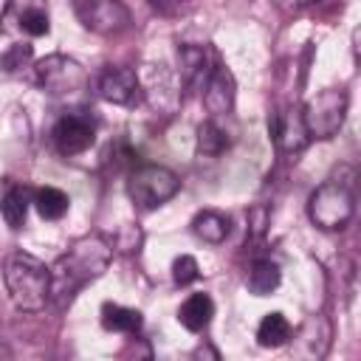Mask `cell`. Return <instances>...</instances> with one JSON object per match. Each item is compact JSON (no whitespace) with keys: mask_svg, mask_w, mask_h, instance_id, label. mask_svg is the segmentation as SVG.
Instances as JSON below:
<instances>
[{"mask_svg":"<svg viewBox=\"0 0 361 361\" xmlns=\"http://www.w3.org/2000/svg\"><path fill=\"white\" fill-rule=\"evenodd\" d=\"M178 189H180L178 175L166 166H158V164H144V166L133 169L130 178H127V195L144 212L158 209L161 203L175 197Z\"/></svg>","mask_w":361,"mask_h":361,"instance_id":"4","label":"cell"},{"mask_svg":"<svg viewBox=\"0 0 361 361\" xmlns=\"http://www.w3.org/2000/svg\"><path fill=\"white\" fill-rule=\"evenodd\" d=\"M8 355H11V353H8V347L0 341V358H8Z\"/></svg>","mask_w":361,"mask_h":361,"instance_id":"25","label":"cell"},{"mask_svg":"<svg viewBox=\"0 0 361 361\" xmlns=\"http://www.w3.org/2000/svg\"><path fill=\"white\" fill-rule=\"evenodd\" d=\"M113 259V245L99 234L76 240L54 265H51V299L71 305V299L93 279H99Z\"/></svg>","mask_w":361,"mask_h":361,"instance_id":"1","label":"cell"},{"mask_svg":"<svg viewBox=\"0 0 361 361\" xmlns=\"http://www.w3.org/2000/svg\"><path fill=\"white\" fill-rule=\"evenodd\" d=\"M31 56H34V48H31L28 42H17V45H11V48L3 54L0 65H3L6 73H17L20 68H25V65L31 62Z\"/></svg>","mask_w":361,"mask_h":361,"instance_id":"22","label":"cell"},{"mask_svg":"<svg viewBox=\"0 0 361 361\" xmlns=\"http://www.w3.org/2000/svg\"><path fill=\"white\" fill-rule=\"evenodd\" d=\"M214 316V302L209 293H192L180 307H178V322L189 330V333H200L209 327Z\"/></svg>","mask_w":361,"mask_h":361,"instance_id":"13","label":"cell"},{"mask_svg":"<svg viewBox=\"0 0 361 361\" xmlns=\"http://www.w3.org/2000/svg\"><path fill=\"white\" fill-rule=\"evenodd\" d=\"M234 96H237V85H234L231 71L226 65H217L209 73V82L203 87V104H206V110L212 116H226L234 107Z\"/></svg>","mask_w":361,"mask_h":361,"instance_id":"11","label":"cell"},{"mask_svg":"<svg viewBox=\"0 0 361 361\" xmlns=\"http://www.w3.org/2000/svg\"><path fill=\"white\" fill-rule=\"evenodd\" d=\"M37 82L51 96H73V93L85 90L87 73L76 59L62 56V54H51V56L37 62Z\"/></svg>","mask_w":361,"mask_h":361,"instance_id":"6","label":"cell"},{"mask_svg":"<svg viewBox=\"0 0 361 361\" xmlns=\"http://www.w3.org/2000/svg\"><path fill=\"white\" fill-rule=\"evenodd\" d=\"M282 282V274H279V265L271 262V259H254V265L248 268V276H245V285L254 296H268L279 288Z\"/></svg>","mask_w":361,"mask_h":361,"instance_id":"16","label":"cell"},{"mask_svg":"<svg viewBox=\"0 0 361 361\" xmlns=\"http://www.w3.org/2000/svg\"><path fill=\"white\" fill-rule=\"evenodd\" d=\"M178 56H180V73H183V82L192 85V82L197 79L200 68L206 65V51L197 48V45H180Z\"/></svg>","mask_w":361,"mask_h":361,"instance_id":"21","label":"cell"},{"mask_svg":"<svg viewBox=\"0 0 361 361\" xmlns=\"http://www.w3.org/2000/svg\"><path fill=\"white\" fill-rule=\"evenodd\" d=\"M3 31H17L25 37H45L51 31L45 0H11L3 14Z\"/></svg>","mask_w":361,"mask_h":361,"instance_id":"8","label":"cell"},{"mask_svg":"<svg viewBox=\"0 0 361 361\" xmlns=\"http://www.w3.org/2000/svg\"><path fill=\"white\" fill-rule=\"evenodd\" d=\"M307 214L324 231L344 228L353 220V214H355V195H353L350 183H344V180H324L310 195Z\"/></svg>","mask_w":361,"mask_h":361,"instance_id":"3","label":"cell"},{"mask_svg":"<svg viewBox=\"0 0 361 361\" xmlns=\"http://www.w3.org/2000/svg\"><path fill=\"white\" fill-rule=\"evenodd\" d=\"M200 276V268H197V259L195 257H189V254H180L175 262H172V279H175V285H189V282H195Z\"/></svg>","mask_w":361,"mask_h":361,"instance_id":"23","label":"cell"},{"mask_svg":"<svg viewBox=\"0 0 361 361\" xmlns=\"http://www.w3.org/2000/svg\"><path fill=\"white\" fill-rule=\"evenodd\" d=\"M271 135L276 141V147L282 152H299L305 149L307 144V130H305V121H302V110L299 107H285L282 113L274 116L271 121Z\"/></svg>","mask_w":361,"mask_h":361,"instance_id":"10","label":"cell"},{"mask_svg":"<svg viewBox=\"0 0 361 361\" xmlns=\"http://www.w3.org/2000/svg\"><path fill=\"white\" fill-rule=\"evenodd\" d=\"M290 341V324H288V319L282 316V313H265L262 316V322H259V327H257V344L259 347H268V350H276V347H282V344H288Z\"/></svg>","mask_w":361,"mask_h":361,"instance_id":"18","label":"cell"},{"mask_svg":"<svg viewBox=\"0 0 361 361\" xmlns=\"http://www.w3.org/2000/svg\"><path fill=\"white\" fill-rule=\"evenodd\" d=\"M102 327L110 333H135L141 327V310L104 302L102 305Z\"/></svg>","mask_w":361,"mask_h":361,"instance_id":"17","label":"cell"},{"mask_svg":"<svg viewBox=\"0 0 361 361\" xmlns=\"http://www.w3.org/2000/svg\"><path fill=\"white\" fill-rule=\"evenodd\" d=\"M99 93L102 99L113 104H133L138 99V76L130 68H107L99 76Z\"/></svg>","mask_w":361,"mask_h":361,"instance_id":"12","label":"cell"},{"mask_svg":"<svg viewBox=\"0 0 361 361\" xmlns=\"http://www.w3.org/2000/svg\"><path fill=\"white\" fill-rule=\"evenodd\" d=\"M54 147L59 155H82L85 149L93 147L96 141V124L87 118V116H79V113H68L62 116L56 124H54Z\"/></svg>","mask_w":361,"mask_h":361,"instance_id":"9","label":"cell"},{"mask_svg":"<svg viewBox=\"0 0 361 361\" xmlns=\"http://www.w3.org/2000/svg\"><path fill=\"white\" fill-rule=\"evenodd\" d=\"M3 279L17 310L37 313L51 299V268L34 254L25 251L11 254L3 265Z\"/></svg>","mask_w":361,"mask_h":361,"instance_id":"2","label":"cell"},{"mask_svg":"<svg viewBox=\"0 0 361 361\" xmlns=\"http://www.w3.org/2000/svg\"><path fill=\"white\" fill-rule=\"evenodd\" d=\"M76 14L82 25L96 34H116L130 25V11L121 0H79Z\"/></svg>","mask_w":361,"mask_h":361,"instance_id":"7","label":"cell"},{"mask_svg":"<svg viewBox=\"0 0 361 361\" xmlns=\"http://www.w3.org/2000/svg\"><path fill=\"white\" fill-rule=\"evenodd\" d=\"M226 149H228V135H226V130H223L217 121H203V124L197 127V152L214 158V155H223Z\"/></svg>","mask_w":361,"mask_h":361,"instance_id":"20","label":"cell"},{"mask_svg":"<svg viewBox=\"0 0 361 361\" xmlns=\"http://www.w3.org/2000/svg\"><path fill=\"white\" fill-rule=\"evenodd\" d=\"M347 93L341 87H327L322 93H316L305 107H302V121L310 138H333L338 135L344 118H347Z\"/></svg>","mask_w":361,"mask_h":361,"instance_id":"5","label":"cell"},{"mask_svg":"<svg viewBox=\"0 0 361 361\" xmlns=\"http://www.w3.org/2000/svg\"><path fill=\"white\" fill-rule=\"evenodd\" d=\"M31 200H34V197H31V189H28V186H11V189L3 195V200H0V214H3V220H6L8 228H14V231L23 228Z\"/></svg>","mask_w":361,"mask_h":361,"instance_id":"15","label":"cell"},{"mask_svg":"<svg viewBox=\"0 0 361 361\" xmlns=\"http://www.w3.org/2000/svg\"><path fill=\"white\" fill-rule=\"evenodd\" d=\"M149 6H152V11H158L161 17H175V14L186 6V0H149Z\"/></svg>","mask_w":361,"mask_h":361,"instance_id":"24","label":"cell"},{"mask_svg":"<svg viewBox=\"0 0 361 361\" xmlns=\"http://www.w3.org/2000/svg\"><path fill=\"white\" fill-rule=\"evenodd\" d=\"M192 231H195L203 243L217 245V243H223V240L228 237L231 223H228L226 214H220V212H214V209H203V212L195 214V220H192Z\"/></svg>","mask_w":361,"mask_h":361,"instance_id":"14","label":"cell"},{"mask_svg":"<svg viewBox=\"0 0 361 361\" xmlns=\"http://www.w3.org/2000/svg\"><path fill=\"white\" fill-rule=\"evenodd\" d=\"M31 203L37 206L39 217H45V220H59V217H65V212H68V206H71V197H68L62 189H56V186H42V189L34 192V200H31Z\"/></svg>","mask_w":361,"mask_h":361,"instance_id":"19","label":"cell"}]
</instances>
